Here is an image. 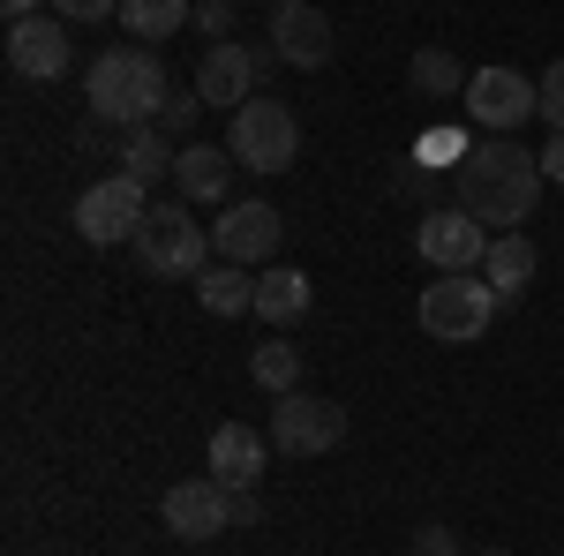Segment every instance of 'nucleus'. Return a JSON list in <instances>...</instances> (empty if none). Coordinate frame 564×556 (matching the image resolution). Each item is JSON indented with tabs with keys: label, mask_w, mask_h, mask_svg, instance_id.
I'll return each mask as SVG.
<instances>
[{
	"label": "nucleus",
	"mask_w": 564,
	"mask_h": 556,
	"mask_svg": "<svg viewBox=\"0 0 564 556\" xmlns=\"http://www.w3.org/2000/svg\"><path fill=\"white\" fill-rule=\"evenodd\" d=\"M542 159L520 151L512 135H481L467 143V159H459V211L481 218L489 233H527V218L542 204Z\"/></svg>",
	"instance_id": "f257e3e1"
},
{
	"label": "nucleus",
	"mask_w": 564,
	"mask_h": 556,
	"mask_svg": "<svg viewBox=\"0 0 564 556\" xmlns=\"http://www.w3.org/2000/svg\"><path fill=\"white\" fill-rule=\"evenodd\" d=\"M90 121H106V129H151L159 113H166V98H174V84H166V68H159V53L151 45H106L98 61H90Z\"/></svg>",
	"instance_id": "f03ea898"
},
{
	"label": "nucleus",
	"mask_w": 564,
	"mask_h": 556,
	"mask_svg": "<svg viewBox=\"0 0 564 556\" xmlns=\"http://www.w3.org/2000/svg\"><path fill=\"white\" fill-rule=\"evenodd\" d=\"M497 308L505 301L489 294V279L481 271H436L422 301H414V324H422V339L436 346H475L489 324H497Z\"/></svg>",
	"instance_id": "7ed1b4c3"
},
{
	"label": "nucleus",
	"mask_w": 564,
	"mask_h": 556,
	"mask_svg": "<svg viewBox=\"0 0 564 556\" xmlns=\"http://www.w3.org/2000/svg\"><path fill=\"white\" fill-rule=\"evenodd\" d=\"M226 151H234V166H249V173H286L302 159V121L286 113V98H249L226 121Z\"/></svg>",
	"instance_id": "20e7f679"
},
{
	"label": "nucleus",
	"mask_w": 564,
	"mask_h": 556,
	"mask_svg": "<svg viewBox=\"0 0 564 556\" xmlns=\"http://www.w3.org/2000/svg\"><path fill=\"white\" fill-rule=\"evenodd\" d=\"M143 218H151V188L129 181V173H106V181H90L76 196V233L90 249H135Z\"/></svg>",
	"instance_id": "39448f33"
},
{
	"label": "nucleus",
	"mask_w": 564,
	"mask_h": 556,
	"mask_svg": "<svg viewBox=\"0 0 564 556\" xmlns=\"http://www.w3.org/2000/svg\"><path fill=\"white\" fill-rule=\"evenodd\" d=\"M212 257H218L212 233L188 218V204H159V211L143 218V233H135V263H143V279H196Z\"/></svg>",
	"instance_id": "423d86ee"
},
{
	"label": "nucleus",
	"mask_w": 564,
	"mask_h": 556,
	"mask_svg": "<svg viewBox=\"0 0 564 556\" xmlns=\"http://www.w3.org/2000/svg\"><path fill=\"white\" fill-rule=\"evenodd\" d=\"M347 444V406L339 399H316V391H286L271 399V451L286 459H324Z\"/></svg>",
	"instance_id": "0eeeda50"
},
{
	"label": "nucleus",
	"mask_w": 564,
	"mask_h": 556,
	"mask_svg": "<svg viewBox=\"0 0 564 556\" xmlns=\"http://www.w3.org/2000/svg\"><path fill=\"white\" fill-rule=\"evenodd\" d=\"M271 68H286V61H279V53H257V45H241V39L204 45V61H196V98H204V106H234V113H241Z\"/></svg>",
	"instance_id": "6e6552de"
},
{
	"label": "nucleus",
	"mask_w": 564,
	"mask_h": 556,
	"mask_svg": "<svg viewBox=\"0 0 564 556\" xmlns=\"http://www.w3.org/2000/svg\"><path fill=\"white\" fill-rule=\"evenodd\" d=\"M76 23H61V15H23V23H8V68L23 76V84H61L68 68H76V39H68Z\"/></svg>",
	"instance_id": "1a4fd4ad"
},
{
	"label": "nucleus",
	"mask_w": 564,
	"mask_h": 556,
	"mask_svg": "<svg viewBox=\"0 0 564 556\" xmlns=\"http://www.w3.org/2000/svg\"><path fill=\"white\" fill-rule=\"evenodd\" d=\"M489 241H497V233H489L481 218H467L459 204H444V211H430L414 226V257L430 263V271H481Z\"/></svg>",
	"instance_id": "9d476101"
},
{
	"label": "nucleus",
	"mask_w": 564,
	"mask_h": 556,
	"mask_svg": "<svg viewBox=\"0 0 564 556\" xmlns=\"http://www.w3.org/2000/svg\"><path fill=\"white\" fill-rule=\"evenodd\" d=\"M527 113H542V84H527L520 68H475L467 76V121L489 135H512Z\"/></svg>",
	"instance_id": "9b49d317"
},
{
	"label": "nucleus",
	"mask_w": 564,
	"mask_h": 556,
	"mask_svg": "<svg viewBox=\"0 0 564 556\" xmlns=\"http://www.w3.org/2000/svg\"><path fill=\"white\" fill-rule=\"evenodd\" d=\"M159 519H166V534H174V542H212V534L234 526V489H226L218 473L174 481V489H166V504H159Z\"/></svg>",
	"instance_id": "f8f14e48"
},
{
	"label": "nucleus",
	"mask_w": 564,
	"mask_h": 556,
	"mask_svg": "<svg viewBox=\"0 0 564 556\" xmlns=\"http://www.w3.org/2000/svg\"><path fill=\"white\" fill-rule=\"evenodd\" d=\"M279 241H286V218L271 211L263 196H241V204H226V218L212 226V249H218L226 263H249V271L279 257Z\"/></svg>",
	"instance_id": "ddd939ff"
},
{
	"label": "nucleus",
	"mask_w": 564,
	"mask_h": 556,
	"mask_svg": "<svg viewBox=\"0 0 564 556\" xmlns=\"http://www.w3.org/2000/svg\"><path fill=\"white\" fill-rule=\"evenodd\" d=\"M271 53L286 68H308L316 76L332 61V15L316 0H271Z\"/></svg>",
	"instance_id": "4468645a"
},
{
	"label": "nucleus",
	"mask_w": 564,
	"mask_h": 556,
	"mask_svg": "<svg viewBox=\"0 0 564 556\" xmlns=\"http://www.w3.org/2000/svg\"><path fill=\"white\" fill-rule=\"evenodd\" d=\"M263 451H271V436H257L249 422H218L212 444H204V459H212V473L226 481V489H257L263 481Z\"/></svg>",
	"instance_id": "2eb2a0df"
},
{
	"label": "nucleus",
	"mask_w": 564,
	"mask_h": 556,
	"mask_svg": "<svg viewBox=\"0 0 564 556\" xmlns=\"http://www.w3.org/2000/svg\"><path fill=\"white\" fill-rule=\"evenodd\" d=\"M308 301H316L308 271H294V263H263L257 271V316L271 324V331H294V324L308 316Z\"/></svg>",
	"instance_id": "dca6fc26"
},
{
	"label": "nucleus",
	"mask_w": 564,
	"mask_h": 556,
	"mask_svg": "<svg viewBox=\"0 0 564 556\" xmlns=\"http://www.w3.org/2000/svg\"><path fill=\"white\" fill-rule=\"evenodd\" d=\"M226 173H234L226 143H181V159H174L181 204H226Z\"/></svg>",
	"instance_id": "f3484780"
},
{
	"label": "nucleus",
	"mask_w": 564,
	"mask_h": 556,
	"mask_svg": "<svg viewBox=\"0 0 564 556\" xmlns=\"http://www.w3.org/2000/svg\"><path fill=\"white\" fill-rule=\"evenodd\" d=\"M196 301L212 308V316H257V279H249V263H226V257H212L196 279Z\"/></svg>",
	"instance_id": "a211bd4d"
},
{
	"label": "nucleus",
	"mask_w": 564,
	"mask_h": 556,
	"mask_svg": "<svg viewBox=\"0 0 564 556\" xmlns=\"http://www.w3.org/2000/svg\"><path fill=\"white\" fill-rule=\"evenodd\" d=\"M481 279H489V294L505 301H527V286H534V241L527 233H497L489 241V257H481Z\"/></svg>",
	"instance_id": "6ab92c4d"
},
{
	"label": "nucleus",
	"mask_w": 564,
	"mask_h": 556,
	"mask_svg": "<svg viewBox=\"0 0 564 556\" xmlns=\"http://www.w3.org/2000/svg\"><path fill=\"white\" fill-rule=\"evenodd\" d=\"M174 159H181V151H166V129H159V121L121 135V173L143 181V188H166V181H174Z\"/></svg>",
	"instance_id": "aec40b11"
},
{
	"label": "nucleus",
	"mask_w": 564,
	"mask_h": 556,
	"mask_svg": "<svg viewBox=\"0 0 564 556\" xmlns=\"http://www.w3.org/2000/svg\"><path fill=\"white\" fill-rule=\"evenodd\" d=\"M181 23H196V0H121V31H129L135 45L174 39Z\"/></svg>",
	"instance_id": "412c9836"
},
{
	"label": "nucleus",
	"mask_w": 564,
	"mask_h": 556,
	"mask_svg": "<svg viewBox=\"0 0 564 556\" xmlns=\"http://www.w3.org/2000/svg\"><path fill=\"white\" fill-rule=\"evenodd\" d=\"M406 84L422 90V98H467V68H459V53H444V45H422V53L406 61Z\"/></svg>",
	"instance_id": "4be33fe9"
},
{
	"label": "nucleus",
	"mask_w": 564,
	"mask_h": 556,
	"mask_svg": "<svg viewBox=\"0 0 564 556\" xmlns=\"http://www.w3.org/2000/svg\"><path fill=\"white\" fill-rule=\"evenodd\" d=\"M249 377H257V384L271 391V399H286V391H302V346L286 339V331H279V339H263L257 353H249Z\"/></svg>",
	"instance_id": "5701e85b"
},
{
	"label": "nucleus",
	"mask_w": 564,
	"mask_h": 556,
	"mask_svg": "<svg viewBox=\"0 0 564 556\" xmlns=\"http://www.w3.org/2000/svg\"><path fill=\"white\" fill-rule=\"evenodd\" d=\"M234 23H241V0H196V31H204L212 45L234 39Z\"/></svg>",
	"instance_id": "b1692460"
},
{
	"label": "nucleus",
	"mask_w": 564,
	"mask_h": 556,
	"mask_svg": "<svg viewBox=\"0 0 564 556\" xmlns=\"http://www.w3.org/2000/svg\"><path fill=\"white\" fill-rule=\"evenodd\" d=\"M534 84H542V121H550V135H564V61H550Z\"/></svg>",
	"instance_id": "393cba45"
},
{
	"label": "nucleus",
	"mask_w": 564,
	"mask_h": 556,
	"mask_svg": "<svg viewBox=\"0 0 564 556\" xmlns=\"http://www.w3.org/2000/svg\"><path fill=\"white\" fill-rule=\"evenodd\" d=\"M196 113H204V98H196V90H174V98H166V113H159V129L188 135V129H196Z\"/></svg>",
	"instance_id": "a878e982"
},
{
	"label": "nucleus",
	"mask_w": 564,
	"mask_h": 556,
	"mask_svg": "<svg viewBox=\"0 0 564 556\" xmlns=\"http://www.w3.org/2000/svg\"><path fill=\"white\" fill-rule=\"evenodd\" d=\"M53 15L61 23H106V15H121V0H53Z\"/></svg>",
	"instance_id": "bb28decb"
},
{
	"label": "nucleus",
	"mask_w": 564,
	"mask_h": 556,
	"mask_svg": "<svg viewBox=\"0 0 564 556\" xmlns=\"http://www.w3.org/2000/svg\"><path fill=\"white\" fill-rule=\"evenodd\" d=\"M414 556H459V542H452V526H436V519H422V534H414Z\"/></svg>",
	"instance_id": "cd10ccee"
},
{
	"label": "nucleus",
	"mask_w": 564,
	"mask_h": 556,
	"mask_svg": "<svg viewBox=\"0 0 564 556\" xmlns=\"http://www.w3.org/2000/svg\"><path fill=\"white\" fill-rule=\"evenodd\" d=\"M263 519V497L257 489H234V526H257Z\"/></svg>",
	"instance_id": "c85d7f7f"
},
{
	"label": "nucleus",
	"mask_w": 564,
	"mask_h": 556,
	"mask_svg": "<svg viewBox=\"0 0 564 556\" xmlns=\"http://www.w3.org/2000/svg\"><path fill=\"white\" fill-rule=\"evenodd\" d=\"M534 159H542V181H564V135H550Z\"/></svg>",
	"instance_id": "c756f323"
},
{
	"label": "nucleus",
	"mask_w": 564,
	"mask_h": 556,
	"mask_svg": "<svg viewBox=\"0 0 564 556\" xmlns=\"http://www.w3.org/2000/svg\"><path fill=\"white\" fill-rule=\"evenodd\" d=\"M8 8V23H23V15H45V0H0Z\"/></svg>",
	"instance_id": "7c9ffc66"
},
{
	"label": "nucleus",
	"mask_w": 564,
	"mask_h": 556,
	"mask_svg": "<svg viewBox=\"0 0 564 556\" xmlns=\"http://www.w3.org/2000/svg\"><path fill=\"white\" fill-rule=\"evenodd\" d=\"M475 556H512V549H475Z\"/></svg>",
	"instance_id": "2f4dec72"
}]
</instances>
